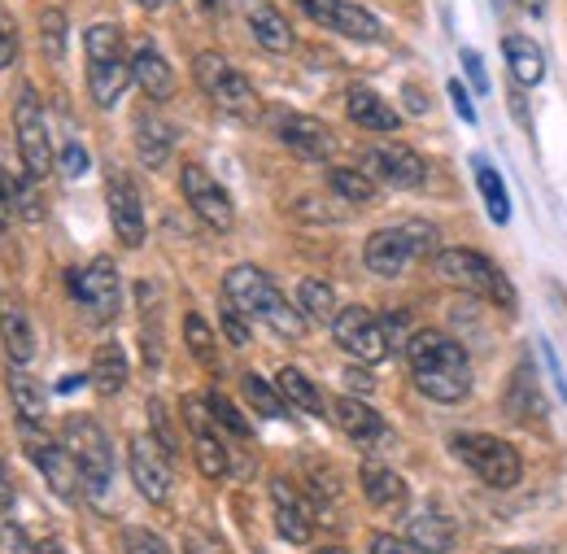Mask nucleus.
<instances>
[{
  "label": "nucleus",
  "instance_id": "41",
  "mask_svg": "<svg viewBox=\"0 0 567 554\" xmlns=\"http://www.w3.org/2000/svg\"><path fill=\"white\" fill-rule=\"evenodd\" d=\"M40 35H44V53L58 62L66 53V18H62V9L40 13Z\"/></svg>",
  "mask_w": 567,
  "mask_h": 554
},
{
  "label": "nucleus",
  "instance_id": "40",
  "mask_svg": "<svg viewBox=\"0 0 567 554\" xmlns=\"http://www.w3.org/2000/svg\"><path fill=\"white\" fill-rule=\"evenodd\" d=\"M35 184L40 179H13V214H22L27 223H40L44 218V202H40V193H35Z\"/></svg>",
  "mask_w": 567,
  "mask_h": 554
},
{
  "label": "nucleus",
  "instance_id": "33",
  "mask_svg": "<svg viewBox=\"0 0 567 554\" xmlns=\"http://www.w3.org/2000/svg\"><path fill=\"white\" fill-rule=\"evenodd\" d=\"M472 171H476V188H481V197H485L489 218H494L497 227H506V223H511V197H506V188H502V175H497L485 157H472Z\"/></svg>",
  "mask_w": 567,
  "mask_h": 554
},
{
  "label": "nucleus",
  "instance_id": "11",
  "mask_svg": "<svg viewBox=\"0 0 567 554\" xmlns=\"http://www.w3.org/2000/svg\"><path fill=\"white\" fill-rule=\"evenodd\" d=\"M332 341L346 353H354L358 362H371V367L389 358V332L367 306H346V310L332 315Z\"/></svg>",
  "mask_w": 567,
  "mask_h": 554
},
{
  "label": "nucleus",
  "instance_id": "25",
  "mask_svg": "<svg viewBox=\"0 0 567 554\" xmlns=\"http://www.w3.org/2000/svg\"><path fill=\"white\" fill-rule=\"evenodd\" d=\"M502 53H506V66H511V79L519 88H537L546 79V53L537 49V40L528 35H506L502 40Z\"/></svg>",
  "mask_w": 567,
  "mask_h": 554
},
{
  "label": "nucleus",
  "instance_id": "10",
  "mask_svg": "<svg viewBox=\"0 0 567 554\" xmlns=\"http://www.w3.org/2000/svg\"><path fill=\"white\" fill-rule=\"evenodd\" d=\"M271 132H276V140H280L292 157H301V162H328V157L341 148L337 132H332L323 119L297 114V110H276V114H271Z\"/></svg>",
  "mask_w": 567,
  "mask_h": 554
},
{
  "label": "nucleus",
  "instance_id": "20",
  "mask_svg": "<svg viewBox=\"0 0 567 554\" xmlns=\"http://www.w3.org/2000/svg\"><path fill=\"white\" fill-rule=\"evenodd\" d=\"M240 18L254 31V40L271 53H288L292 49V27L271 0H240Z\"/></svg>",
  "mask_w": 567,
  "mask_h": 554
},
{
  "label": "nucleus",
  "instance_id": "36",
  "mask_svg": "<svg viewBox=\"0 0 567 554\" xmlns=\"http://www.w3.org/2000/svg\"><path fill=\"white\" fill-rule=\"evenodd\" d=\"M506 411L524 419L542 416V393H537V380H533V367L524 362L515 376H511V393H506Z\"/></svg>",
  "mask_w": 567,
  "mask_h": 554
},
{
  "label": "nucleus",
  "instance_id": "26",
  "mask_svg": "<svg viewBox=\"0 0 567 554\" xmlns=\"http://www.w3.org/2000/svg\"><path fill=\"white\" fill-rule=\"evenodd\" d=\"M332 416H337V423H341V432L350 437V441H380L384 437V419H380V411L375 407H367L362 398H337L332 402Z\"/></svg>",
  "mask_w": 567,
  "mask_h": 554
},
{
  "label": "nucleus",
  "instance_id": "27",
  "mask_svg": "<svg viewBox=\"0 0 567 554\" xmlns=\"http://www.w3.org/2000/svg\"><path fill=\"white\" fill-rule=\"evenodd\" d=\"M358 481H362V493H367V502L375 511H393V506L406 502V481L393 468H384V463H362Z\"/></svg>",
  "mask_w": 567,
  "mask_h": 554
},
{
  "label": "nucleus",
  "instance_id": "2",
  "mask_svg": "<svg viewBox=\"0 0 567 554\" xmlns=\"http://www.w3.org/2000/svg\"><path fill=\"white\" fill-rule=\"evenodd\" d=\"M223 297L240 310V315H249V319H262L267 328H276L280 337H301L306 332V319H301V310H292L288 301H284V293L271 284L267 271H258V267H249V263H240V267H231L227 276H223Z\"/></svg>",
  "mask_w": 567,
  "mask_h": 554
},
{
  "label": "nucleus",
  "instance_id": "4",
  "mask_svg": "<svg viewBox=\"0 0 567 554\" xmlns=\"http://www.w3.org/2000/svg\"><path fill=\"white\" fill-rule=\"evenodd\" d=\"M193 74H197V88L210 96L214 105L227 114V119H240V123H254L262 114V101L254 92V83L231 66L223 53H197L193 58Z\"/></svg>",
  "mask_w": 567,
  "mask_h": 554
},
{
  "label": "nucleus",
  "instance_id": "34",
  "mask_svg": "<svg viewBox=\"0 0 567 554\" xmlns=\"http://www.w3.org/2000/svg\"><path fill=\"white\" fill-rule=\"evenodd\" d=\"M193 454H197V472L206 476V481H223L227 472H231V454H227V445L218 441V432L214 428H202V432H193Z\"/></svg>",
  "mask_w": 567,
  "mask_h": 554
},
{
  "label": "nucleus",
  "instance_id": "8",
  "mask_svg": "<svg viewBox=\"0 0 567 554\" xmlns=\"http://www.w3.org/2000/svg\"><path fill=\"white\" fill-rule=\"evenodd\" d=\"M71 293L92 324H114L123 310V276H118L114 258H92L83 271H74Z\"/></svg>",
  "mask_w": 567,
  "mask_h": 554
},
{
  "label": "nucleus",
  "instance_id": "12",
  "mask_svg": "<svg viewBox=\"0 0 567 554\" xmlns=\"http://www.w3.org/2000/svg\"><path fill=\"white\" fill-rule=\"evenodd\" d=\"M105 206H110V227L118 236V245L127 249H141L144 245V202H141V188L127 171H110L105 175Z\"/></svg>",
  "mask_w": 567,
  "mask_h": 554
},
{
  "label": "nucleus",
  "instance_id": "30",
  "mask_svg": "<svg viewBox=\"0 0 567 554\" xmlns=\"http://www.w3.org/2000/svg\"><path fill=\"white\" fill-rule=\"evenodd\" d=\"M297 310H301L306 324H332V315H337V293H332V284L315 276L301 279V284H297Z\"/></svg>",
  "mask_w": 567,
  "mask_h": 554
},
{
  "label": "nucleus",
  "instance_id": "6",
  "mask_svg": "<svg viewBox=\"0 0 567 554\" xmlns=\"http://www.w3.org/2000/svg\"><path fill=\"white\" fill-rule=\"evenodd\" d=\"M62 445L71 450V459L79 463L83 493H87V497L110 493V481H114V450H110L105 428L92 416H71L66 428H62Z\"/></svg>",
  "mask_w": 567,
  "mask_h": 554
},
{
  "label": "nucleus",
  "instance_id": "39",
  "mask_svg": "<svg viewBox=\"0 0 567 554\" xmlns=\"http://www.w3.org/2000/svg\"><path fill=\"white\" fill-rule=\"evenodd\" d=\"M184 341H188V349L197 353V362L214 367V358H218V346H214L210 324H206L197 310H188V315H184Z\"/></svg>",
  "mask_w": 567,
  "mask_h": 554
},
{
  "label": "nucleus",
  "instance_id": "22",
  "mask_svg": "<svg viewBox=\"0 0 567 554\" xmlns=\"http://www.w3.org/2000/svg\"><path fill=\"white\" fill-rule=\"evenodd\" d=\"M171 148H175V132L166 127V119L157 110H144L136 119V157L148 171H162L171 162Z\"/></svg>",
  "mask_w": 567,
  "mask_h": 554
},
{
  "label": "nucleus",
  "instance_id": "24",
  "mask_svg": "<svg viewBox=\"0 0 567 554\" xmlns=\"http://www.w3.org/2000/svg\"><path fill=\"white\" fill-rule=\"evenodd\" d=\"M346 110H350V119H354L362 132H398L402 127V114L384 96H375L371 88H350Z\"/></svg>",
  "mask_w": 567,
  "mask_h": 554
},
{
  "label": "nucleus",
  "instance_id": "54",
  "mask_svg": "<svg viewBox=\"0 0 567 554\" xmlns=\"http://www.w3.org/2000/svg\"><path fill=\"white\" fill-rule=\"evenodd\" d=\"M13 481H9V472H4V459H0V511H9L13 506Z\"/></svg>",
  "mask_w": 567,
  "mask_h": 554
},
{
  "label": "nucleus",
  "instance_id": "13",
  "mask_svg": "<svg viewBox=\"0 0 567 554\" xmlns=\"http://www.w3.org/2000/svg\"><path fill=\"white\" fill-rule=\"evenodd\" d=\"M179 188H184V202L193 206V214H197L202 223H210L214 232H231V223H236L231 197L223 193V184L214 179L206 166L184 162V171H179Z\"/></svg>",
  "mask_w": 567,
  "mask_h": 554
},
{
  "label": "nucleus",
  "instance_id": "31",
  "mask_svg": "<svg viewBox=\"0 0 567 554\" xmlns=\"http://www.w3.org/2000/svg\"><path fill=\"white\" fill-rule=\"evenodd\" d=\"M9 398H13V411L22 416V423H40V419L49 416V393H44V384H35L22 367L9 371Z\"/></svg>",
  "mask_w": 567,
  "mask_h": 554
},
{
  "label": "nucleus",
  "instance_id": "28",
  "mask_svg": "<svg viewBox=\"0 0 567 554\" xmlns=\"http://www.w3.org/2000/svg\"><path fill=\"white\" fill-rule=\"evenodd\" d=\"M406 542H411V551L445 554L454 546V524H450L441 511H420V515H411V524H406Z\"/></svg>",
  "mask_w": 567,
  "mask_h": 554
},
{
  "label": "nucleus",
  "instance_id": "57",
  "mask_svg": "<svg viewBox=\"0 0 567 554\" xmlns=\"http://www.w3.org/2000/svg\"><path fill=\"white\" fill-rule=\"evenodd\" d=\"M223 4H227V0H202V9H210V13H218Z\"/></svg>",
  "mask_w": 567,
  "mask_h": 554
},
{
  "label": "nucleus",
  "instance_id": "44",
  "mask_svg": "<svg viewBox=\"0 0 567 554\" xmlns=\"http://www.w3.org/2000/svg\"><path fill=\"white\" fill-rule=\"evenodd\" d=\"M123 546H127V554H171V546L157 533H148V529H127Z\"/></svg>",
  "mask_w": 567,
  "mask_h": 554
},
{
  "label": "nucleus",
  "instance_id": "61",
  "mask_svg": "<svg viewBox=\"0 0 567 554\" xmlns=\"http://www.w3.org/2000/svg\"><path fill=\"white\" fill-rule=\"evenodd\" d=\"M506 554H550V551H506Z\"/></svg>",
  "mask_w": 567,
  "mask_h": 554
},
{
  "label": "nucleus",
  "instance_id": "38",
  "mask_svg": "<svg viewBox=\"0 0 567 554\" xmlns=\"http://www.w3.org/2000/svg\"><path fill=\"white\" fill-rule=\"evenodd\" d=\"M240 389H245V398H249V407L258 411V416H267V419H284V402L280 398V389H271L262 376H254V371H245V380H240Z\"/></svg>",
  "mask_w": 567,
  "mask_h": 554
},
{
  "label": "nucleus",
  "instance_id": "37",
  "mask_svg": "<svg viewBox=\"0 0 567 554\" xmlns=\"http://www.w3.org/2000/svg\"><path fill=\"white\" fill-rule=\"evenodd\" d=\"M83 53L87 62H110V58H127L123 53V31L114 22H96L83 31Z\"/></svg>",
  "mask_w": 567,
  "mask_h": 554
},
{
  "label": "nucleus",
  "instance_id": "58",
  "mask_svg": "<svg viewBox=\"0 0 567 554\" xmlns=\"http://www.w3.org/2000/svg\"><path fill=\"white\" fill-rule=\"evenodd\" d=\"M528 9H533V13H542V9H546V0H528Z\"/></svg>",
  "mask_w": 567,
  "mask_h": 554
},
{
  "label": "nucleus",
  "instance_id": "43",
  "mask_svg": "<svg viewBox=\"0 0 567 554\" xmlns=\"http://www.w3.org/2000/svg\"><path fill=\"white\" fill-rule=\"evenodd\" d=\"M58 166H62V175H66V179H83V175H87V166H92V157H87V148H83L79 140H66V144H62V153H58Z\"/></svg>",
  "mask_w": 567,
  "mask_h": 554
},
{
  "label": "nucleus",
  "instance_id": "45",
  "mask_svg": "<svg viewBox=\"0 0 567 554\" xmlns=\"http://www.w3.org/2000/svg\"><path fill=\"white\" fill-rule=\"evenodd\" d=\"M184 551L188 554H231L223 537H214L210 529H188L184 533Z\"/></svg>",
  "mask_w": 567,
  "mask_h": 554
},
{
  "label": "nucleus",
  "instance_id": "5",
  "mask_svg": "<svg viewBox=\"0 0 567 554\" xmlns=\"http://www.w3.org/2000/svg\"><path fill=\"white\" fill-rule=\"evenodd\" d=\"M450 450L454 459L476 472L485 485L494 489H515L519 476H524V463H519V450L502 437H489V432H454L450 437Z\"/></svg>",
  "mask_w": 567,
  "mask_h": 554
},
{
  "label": "nucleus",
  "instance_id": "17",
  "mask_svg": "<svg viewBox=\"0 0 567 554\" xmlns=\"http://www.w3.org/2000/svg\"><path fill=\"white\" fill-rule=\"evenodd\" d=\"M27 454L35 459L40 476L49 481V489H53L62 502H79V493H83V476H79V463L71 459V450H66V445L31 441V437H27Z\"/></svg>",
  "mask_w": 567,
  "mask_h": 554
},
{
  "label": "nucleus",
  "instance_id": "23",
  "mask_svg": "<svg viewBox=\"0 0 567 554\" xmlns=\"http://www.w3.org/2000/svg\"><path fill=\"white\" fill-rule=\"evenodd\" d=\"M127 376H132V362H127V349L118 346V341H105V346L92 353L87 380H92V389H96L101 398L123 393V389H127Z\"/></svg>",
  "mask_w": 567,
  "mask_h": 554
},
{
  "label": "nucleus",
  "instance_id": "56",
  "mask_svg": "<svg viewBox=\"0 0 567 554\" xmlns=\"http://www.w3.org/2000/svg\"><path fill=\"white\" fill-rule=\"evenodd\" d=\"M35 554H66V551H62L58 542H44V546H40V551H35Z\"/></svg>",
  "mask_w": 567,
  "mask_h": 554
},
{
  "label": "nucleus",
  "instance_id": "14",
  "mask_svg": "<svg viewBox=\"0 0 567 554\" xmlns=\"http://www.w3.org/2000/svg\"><path fill=\"white\" fill-rule=\"evenodd\" d=\"M362 171L389 188H424L427 162L411 144H371L362 153Z\"/></svg>",
  "mask_w": 567,
  "mask_h": 554
},
{
  "label": "nucleus",
  "instance_id": "48",
  "mask_svg": "<svg viewBox=\"0 0 567 554\" xmlns=\"http://www.w3.org/2000/svg\"><path fill=\"white\" fill-rule=\"evenodd\" d=\"M13 58H18V27H13V18L0 9V70L13 66Z\"/></svg>",
  "mask_w": 567,
  "mask_h": 554
},
{
  "label": "nucleus",
  "instance_id": "21",
  "mask_svg": "<svg viewBox=\"0 0 567 554\" xmlns=\"http://www.w3.org/2000/svg\"><path fill=\"white\" fill-rule=\"evenodd\" d=\"M127 88H132V62H127V58L87 62V92H92L96 110H114Z\"/></svg>",
  "mask_w": 567,
  "mask_h": 554
},
{
  "label": "nucleus",
  "instance_id": "35",
  "mask_svg": "<svg viewBox=\"0 0 567 554\" xmlns=\"http://www.w3.org/2000/svg\"><path fill=\"white\" fill-rule=\"evenodd\" d=\"M328 188H332L337 197H346L350 206L375 202V179H371L367 171H354V166H332V171H328Z\"/></svg>",
  "mask_w": 567,
  "mask_h": 554
},
{
  "label": "nucleus",
  "instance_id": "18",
  "mask_svg": "<svg viewBox=\"0 0 567 554\" xmlns=\"http://www.w3.org/2000/svg\"><path fill=\"white\" fill-rule=\"evenodd\" d=\"M271 511H276V529H280L284 542L306 546V542L315 537V515H310L306 497L288 485L284 476H276V481H271Z\"/></svg>",
  "mask_w": 567,
  "mask_h": 554
},
{
  "label": "nucleus",
  "instance_id": "50",
  "mask_svg": "<svg viewBox=\"0 0 567 554\" xmlns=\"http://www.w3.org/2000/svg\"><path fill=\"white\" fill-rule=\"evenodd\" d=\"M542 353H546V367H550V380H555V393H559V402H567V376L564 367H559V353L550 341H542Z\"/></svg>",
  "mask_w": 567,
  "mask_h": 554
},
{
  "label": "nucleus",
  "instance_id": "53",
  "mask_svg": "<svg viewBox=\"0 0 567 554\" xmlns=\"http://www.w3.org/2000/svg\"><path fill=\"white\" fill-rule=\"evenodd\" d=\"M9 214H13V179H9L4 166H0V227L9 223Z\"/></svg>",
  "mask_w": 567,
  "mask_h": 554
},
{
  "label": "nucleus",
  "instance_id": "3",
  "mask_svg": "<svg viewBox=\"0 0 567 554\" xmlns=\"http://www.w3.org/2000/svg\"><path fill=\"white\" fill-rule=\"evenodd\" d=\"M427 249H436V232L432 223H402V227H380L367 236L362 245V263L371 276L398 279L415 258H424Z\"/></svg>",
  "mask_w": 567,
  "mask_h": 554
},
{
  "label": "nucleus",
  "instance_id": "55",
  "mask_svg": "<svg viewBox=\"0 0 567 554\" xmlns=\"http://www.w3.org/2000/svg\"><path fill=\"white\" fill-rule=\"evenodd\" d=\"M79 384H83V380H79V376H66V380H62V384H58V393H74V389H79Z\"/></svg>",
  "mask_w": 567,
  "mask_h": 554
},
{
  "label": "nucleus",
  "instance_id": "60",
  "mask_svg": "<svg viewBox=\"0 0 567 554\" xmlns=\"http://www.w3.org/2000/svg\"><path fill=\"white\" fill-rule=\"evenodd\" d=\"M315 554H346L341 546H323V551H315Z\"/></svg>",
  "mask_w": 567,
  "mask_h": 554
},
{
  "label": "nucleus",
  "instance_id": "15",
  "mask_svg": "<svg viewBox=\"0 0 567 554\" xmlns=\"http://www.w3.org/2000/svg\"><path fill=\"white\" fill-rule=\"evenodd\" d=\"M297 4H301V13H306L310 22H319V27L337 31V35H346V40L375 44V40L384 35L380 18L367 13L362 4H350V0H297Z\"/></svg>",
  "mask_w": 567,
  "mask_h": 554
},
{
  "label": "nucleus",
  "instance_id": "49",
  "mask_svg": "<svg viewBox=\"0 0 567 554\" xmlns=\"http://www.w3.org/2000/svg\"><path fill=\"white\" fill-rule=\"evenodd\" d=\"M458 62H463V70H467V79H472V88H476V92L485 96V92H489V74H485V62H481V53H472V49H463V58H458Z\"/></svg>",
  "mask_w": 567,
  "mask_h": 554
},
{
  "label": "nucleus",
  "instance_id": "51",
  "mask_svg": "<svg viewBox=\"0 0 567 554\" xmlns=\"http://www.w3.org/2000/svg\"><path fill=\"white\" fill-rule=\"evenodd\" d=\"M367 554H415V551H411V542H402L393 533H380V537H371V551Z\"/></svg>",
  "mask_w": 567,
  "mask_h": 554
},
{
  "label": "nucleus",
  "instance_id": "46",
  "mask_svg": "<svg viewBox=\"0 0 567 554\" xmlns=\"http://www.w3.org/2000/svg\"><path fill=\"white\" fill-rule=\"evenodd\" d=\"M148 416H153V441H157L166 454H175V428H171V419L162 411V402H148Z\"/></svg>",
  "mask_w": 567,
  "mask_h": 554
},
{
  "label": "nucleus",
  "instance_id": "32",
  "mask_svg": "<svg viewBox=\"0 0 567 554\" xmlns=\"http://www.w3.org/2000/svg\"><path fill=\"white\" fill-rule=\"evenodd\" d=\"M276 389H280V398L292 411H306V416H323V411H328V407H323V393L315 389V380H306L297 367H284Z\"/></svg>",
  "mask_w": 567,
  "mask_h": 554
},
{
  "label": "nucleus",
  "instance_id": "7",
  "mask_svg": "<svg viewBox=\"0 0 567 554\" xmlns=\"http://www.w3.org/2000/svg\"><path fill=\"white\" fill-rule=\"evenodd\" d=\"M432 267H436V276L445 279V284H454V288L481 293V297H489V301L502 306V310L515 306V293H511L506 276L497 271L485 254H476V249H441Z\"/></svg>",
  "mask_w": 567,
  "mask_h": 554
},
{
  "label": "nucleus",
  "instance_id": "1",
  "mask_svg": "<svg viewBox=\"0 0 567 554\" xmlns=\"http://www.w3.org/2000/svg\"><path fill=\"white\" fill-rule=\"evenodd\" d=\"M406 367H411V380L415 389L432 398V402H463L472 393V358L467 349L458 346L454 337L436 332V328H424L406 341Z\"/></svg>",
  "mask_w": 567,
  "mask_h": 554
},
{
  "label": "nucleus",
  "instance_id": "9",
  "mask_svg": "<svg viewBox=\"0 0 567 554\" xmlns=\"http://www.w3.org/2000/svg\"><path fill=\"white\" fill-rule=\"evenodd\" d=\"M13 132H18V153H22V166L31 179H49L53 171V140H49V119L40 110V96L31 88L18 92V105H13Z\"/></svg>",
  "mask_w": 567,
  "mask_h": 554
},
{
  "label": "nucleus",
  "instance_id": "52",
  "mask_svg": "<svg viewBox=\"0 0 567 554\" xmlns=\"http://www.w3.org/2000/svg\"><path fill=\"white\" fill-rule=\"evenodd\" d=\"M450 101H454V110H458L463 123H476V110H472V96H467L463 83H450Z\"/></svg>",
  "mask_w": 567,
  "mask_h": 554
},
{
  "label": "nucleus",
  "instance_id": "29",
  "mask_svg": "<svg viewBox=\"0 0 567 554\" xmlns=\"http://www.w3.org/2000/svg\"><path fill=\"white\" fill-rule=\"evenodd\" d=\"M0 346H4V353H9L13 367H27V362L35 358V332H31L27 315L13 310V306L0 310Z\"/></svg>",
  "mask_w": 567,
  "mask_h": 554
},
{
  "label": "nucleus",
  "instance_id": "16",
  "mask_svg": "<svg viewBox=\"0 0 567 554\" xmlns=\"http://www.w3.org/2000/svg\"><path fill=\"white\" fill-rule=\"evenodd\" d=\"M127 468H132V481L141 489L148 502H166L171 497V485H175V476H171V454L153 441V437H132L127 441Z\"/></svg>",
  "mask_w": 567,
  "mask_h": 554
},
{
  "label": "nucleus",
  "instance_id": "47",
  "mask_svg": "<svg viewBox=\"0 0 567 554\" xmlns=\"http://www.w3.org/2000/svg\"><path fill=\"white\" fill-rule=\"evenodd\" d=\"M223 332H227V341L231 346H245L249 341V328H245V315L223 297Z\"/></svg>",
  "mask_w": 567,
  "mask_h": 554
},
{
  "label": "nucleus",
  "instance_id": "59",
  "mask_svg": "<svg viewBox=\"0 0 567 554\" xmlns=\"http://www.w3.org/2000/svg\"><path fill=\"white\" fill-rule=\"evenodd\" d=\"M144 9H162V4H166V0H141Z\"/></svg>",
  "mask_w": 567,
  "mask_h": 554
},
{
  "label": "nucleus",
  "instance_id": "19",
  "mask_svg": "<svg viewBox=\"0 0 567 554\" xmlns=\"http://www.w3.org/2000/svg\"><path fill=\"white\" fill-rule=\"evenodd\" d=\"M132 83L141 88L153 105H162V101L175 96V70H171V62L157 53L153 40H144L141 49L132 53Z\"/></svg>",
  "mask_w": 567,
  "mask_h": 554
},
{
  "label": "nucleus",
  "instance_id": "42",
  "mask_svg": "<svg viewBox=\"0 0 567 554\" xmlns=\"http://www.w3.org/2000/svg\"><path fill=\"white\" fill-rule=\"evenodd\" d=\"M210 402V416H214V423L223 428V432H231V437H249V423H245V416L223 398V393H210L206 398Z\"/></svg>",
  "mask_w": 567,
  "mask_h": 554
}]
</instances>
